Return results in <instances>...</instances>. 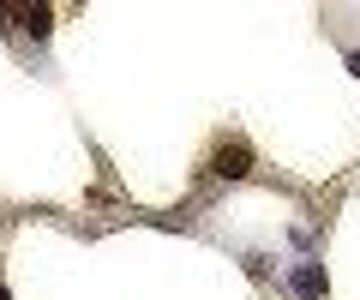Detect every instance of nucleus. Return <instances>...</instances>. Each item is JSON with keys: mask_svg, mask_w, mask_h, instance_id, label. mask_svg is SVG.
<instances>
[{"mask_svg": "<svg viewBox=\"0 0 360 300\" xmlns=\"http://www.w3.org/2000/svg\"><path fill=\"white\" fill-rule=\"evenodd\" d=\"M295 288H300V294H324V276H319V264H312V259L295 264Z\"/></svg>", "mask_w": 360, "mask_h": 300, "instance_id": "f03ea898", "label": "nucleus"}, {"mask_svg": "<svg viewBox=\"0 0 360 300\" xmlns=\"http://www.w3.org/2000/svg\"><path fill=\"white\" fill-rule=\"evenodd\" d=\"M210 174H222V181H246V174H252V144H246V138H222L217 150H210Z\"/></svg>", "mask_w": 360, "mask_h": 300, "instance_id": "f257e3e1", "label": "nucleus"}, {"mask_svg": "<svg viewBox=\"0 0 360 300\" xmlns=\"http://www.w3.org/2000/svg\"><path fill=\"white\" fill-rule=\"evenodd\" d=\"M18 18H25V30H30V37H49V25H54V13H49V6H25Z\"/></svg>", "mask_w": 360, "mask_h": 300, "instance_id": "7ed1b4c3", "label": "nucleus"}, {"mask_svg": "<svg viewBox=\"0 0 360 300\" xmlns=\"http://www.w3.org/2000/svg\"><path fill=\"white\" fill-rule=\"evenodd\" d=\"M354 72H360V54H354Z\"/></svg>", "mask_w": 360, "mask_h": 300, "instance_id": "20e7f679", "label": "nucleus"}, {"mask_svg": "<svg viewBox=\"0 0 360 300\" xmlns=\"http://www.w3.org/2000/svg\"><path fill=\"white\" fill-rule=\"evenodd\" d=\"M0 300H6V288H0Z\"/></svg>", "mask_w": 360, "mask_h": 300, "instance_id": "39448f33", "label": "nucleus"}]
</instances>
